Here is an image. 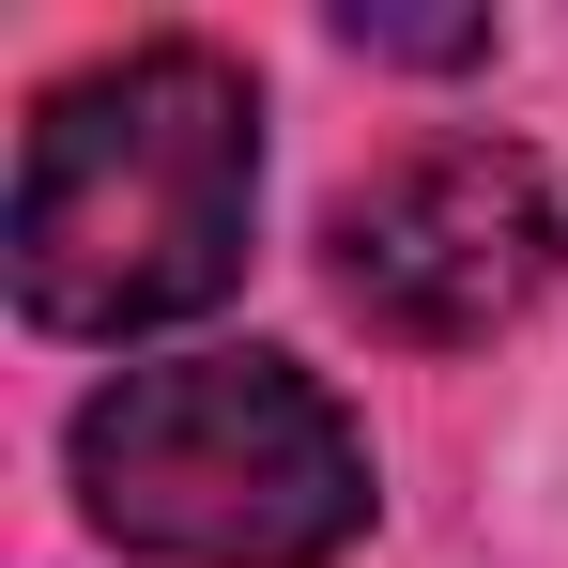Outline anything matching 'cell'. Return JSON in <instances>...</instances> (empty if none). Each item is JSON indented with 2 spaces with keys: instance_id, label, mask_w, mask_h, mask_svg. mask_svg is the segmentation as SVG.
Returning <instances> with one entry per match:
<instances>
[{
  "instance_id": "2",
  "label": "cell",
  "mask_w": 568,
  "mask_h": 568,
  "mask_svg": "<svg viewBox=\"0 0 568 568\" xmlns=\"http://www.w3.org/2000/svg\"><path fill=\"white\" fill-rule=\"evenodd\" d=\"M78 507L185 568H323L369 523V446L292 354H170L78 415Z\"/></svg>"
},
{
  "instance_id": "4",
  "label": "cell",
  "mask_w": 568,
  "mask_h": 568,
  "mask_svg": "<svg viewBox=\"0 0 568 568\" xmlns=\"http://www.w3.org/2000/svg\"><path fill=\"white\" fill-rule=\"evenodd\" d=\"M338 31H354L369 62H476V47H491V16H369V0H354Z\"/></svg>"
},
{
  "instance_id": "3",
  "label": "cell",
  "mask_w": 568,
  "mask_h": 568,
  "mask_svg": "<svg viewBox=\"0 0 568 568\" xmlns=\"http://www.w3.org/2000/svg\"><path fill=\"white\" fill-rule=\"evenodd\" d=\"M338 307L399 338V354H462L491 323H523L538 292H554V185H538V154H507V139H430V154H399L384 185L338 200Z\"/></svg>"
},
{
  "instance_id": "1",
  "label": "cell",
  "mask_w": 568,
  "mask_h": 568,
  "mask_svg": "<svg viewBox=\"0 0 568 568\" xmlns=\"http://www.w3.org/2000/svg\"><path fill=\"white\" fill-rule=\"evenodd\" d=\"M262 200V93L215 47H123L31 108L16 154V307L62 338H139L231 292Z\"/></svg>"
}]
</instances>
